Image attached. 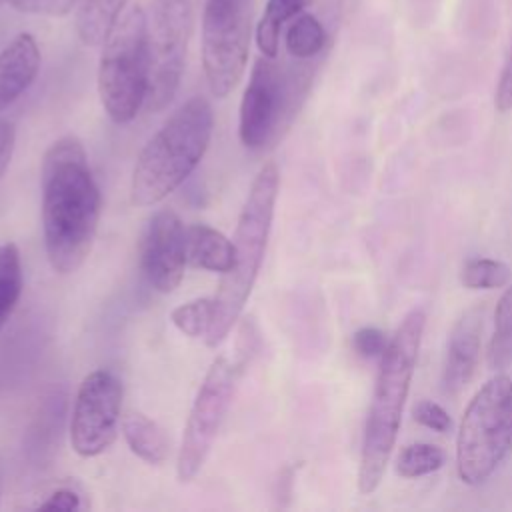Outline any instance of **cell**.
I'll return each instance as SVG.
<instances>
[{"label": "cell", "instance_id": "cell-28", "mask_svg": "<svg viewBox=\"0 0 512 512\" xmlns=\"http://www.w3.org/2000/svg\"><path fill=\"white\" fill-rule=\"evenodd\" d=\"M494 106L498 112L512 110V48L504 60V66L498 76L496 92H494Z\"/></svg>", "mask_w": 512, "mask_h": 512}, {"label": "cell", "instance_id": "cell-30", "mask_svg": "<svg viewBox=\"0 0 512 512\" xmlns=\"http://www.w3.org/2000/svg\"><path fill=\"white\" fill-rule=\"evenodd\" d=\"M16 308V304H12L6 296L0 294V328L4 326V322L8 320V316L12 314V310Z\"/></svg>", "mask_w": 512, "mask_h": 512}, {"label": "cell", "instance_id": "cell-26", "mask_svg": "<svg viewBox=\"0 0 512 512\" xmlns=\"http://www.w3.org/2000/svg\"><path fill=\"white\" fill-rule=\"evenodd\" d=\"M14 10L42 16H64L78 0H6Z\"/></svg>", "mask_w": 512, "mask_h": 512}, {"label": "cell", "instance_id": "cell-17", "mask_svg": "<svg viewBox=\"0 0 512 512\" xmlns=\"http://www.w3.org/2000/svg\"><path fill=\"white\" fill-rule=\"evenodd\" d=\"M126 2L128 0H84L76 18L80 40L86 46L104 44L110 30L120 20Z\"/></svg>", "mask_w": 512, "mask_h": 512}, {"label": "cell", "instance_id": "cell-21", "mask_svg": "<svg viewBox=\"0 0 512 512\" xmlns=\"http://www.w3.org/2000/svg\"><path fill=\"white\" fill-rule=\"evenodd\" d=\"M510 280V266L496 258H470L460 270V282L470 290H494L508 286Z\"/></svg>", "mask_w": 512, "mask_h": 512}, {"label": "cell", "instance_id": "cell-29", "mask_svg": "<svg viewBox=\"0 0 512 512\" xmlns=\"http://www.w3.org/2000/svg\"><path fill=\"white\" fill-rule=\"evenodd\" d=\"M14 142H16V130L14 124L8 120H0V178L6 172L12 152H14Z\"/></svg>", "mask_w": 512, "mask_h": 512}, {"label": "cell", "instance_id": "cell-5", "mask_svg": "<svg viewBox=\"0 0 512 512\" xmlns=\"http://www.w3.org/2000/svg\"><path fill=\"white\" fill-rule=\"evenodd\" d=\"M512 452V378L494 374L468 402L456 436V472L468 486L486 482Z\"/></svg>", "mask_w": 512, "mask_h": 512}, {"label": "cell", "instance_id": "cell-2", "mask_svg": "<svg viewBox=\"0 0 512 512\" xmlns=\"http://www.w3.org/2000/svg\"><path fill=\"white\" fill-rule=\"evenodd\" d=\"M424 328L426 312L422 308H412L402 318L380 358L362 436L358 466L360 494H372L384 478L402 424V412L416 370Z\"/></svg>", "mask_w": 512, "mask_h": 512}, {"label": "cell", "instance_id": "cell-31", "mask_svg": "<svg viewBox=\"0 0 512 512\" xmlns=\"http://www.w3.org/2000/svg\"><path fill=\"white\" fill-rule=\"evenodd\" d=\"M2 486H4V460L0 456V496H2Z\"/></svg>", "mask_w": 512, "mask_h": 512}, {"label": "cell", "instance_id": "cell-19", "mask_svg": "<svg viewBox=\"0 0 512 512\" xmlns=\"http://www.w3.org/2000/svg\"><path fill=\"white\" fill-rule=\"evenodd\" d=\"M488 364L502 372L512 364V284L500 296L494 310V332L488 346Z\"/></svg>", "mask_w": 512, "mask_h": 512}, {"label": "cell", "instance_id": "cell-11", "mask_svg": "<svg viewBox=\"0 0 512 512\" xmlns=\"http://www.w3.org/2000/svg\"><path fill=\"white\" fill-rule=\"evenodd\" d=\"M288 102V88L274 58L260 56L240 102L238 136L246 148H262L276 130Z\"/></svg>", "mask_w": 512, "mask_h": 512}, {"label": "cell", "instance_id": "cell-20", "mask_svg": "<svg viewBox=\"0 0 512 512\" xmlns=\"http://www.w3.org/2000/svg\"><path fill=\"white\" fill-rule=\"evenodd\" d=\"M286 50L298 60L314 58L326 44V30L312 14H300L286 30Z\"/></svg>", "mask_w": 512, "mask_h": 512}, {"label": "cell", "instance_id": "cell-23", "mask_svg": "<svg viewBox=\"0 0 512 512\" xmlns=\"http://www.w3.org/2000/svg\"><path fill=\"white\" fill-rule=\"evenodd\" d=\"M214 298H194L170 312L172 324L190 338H204L212 326Z\"/></svg>", "mask_w": 512, "mask_h": 512}, {"label": "cell", "instance_id": "cell-9", "mask_svg": "<svg viewBox=\"0 0 512 512\" xmlns=\"http://www.w3.org/2000/svg\"><path fill=\"white\" fill-rule=\"evenodd\" d=\"M236 380L238 366L226 356H218L210 364L184 426V436L176 460V476L180 482L194 480L202 470L220 424L230 408Z\"/></svg>", "mask_w": 512, "mask_h": 512}, {"label": "cell", "instance_id": "cell-12", "mask_svg": "<svg viewBox=\"0 0 512 512\" xmlns=\"http://www.w3.org/2000/svg\"><path fill=\"white\" fill-rule=\"evenodd\" d=\"M142 272L148 284L162 292H174L188 264L186 228L172 208H160L148 220L140 248Z\"/></svg>", "mask_w": 512, "mask_h": 512}, {"label": "cell", "instance_id": "cell-24", "mask_svg": "<svg viewBox=\"0 0 512 512\" xmlns=\"http://www.w3.org/2000/svg\"><path fill=\"white\" fill-rule=\"evenodd\" d=\"M412 418L420 426L434 432H448L452 428L450 414L438 402H432V400L416 402L412 408Z\"/></svg>", "mask_w": 512, "mask_h": 512}, {"label": "cell", "instance_id": "cell-25", "mask_svg": "<svg viewBox=\"0 0 512 512\" xmlns=\"http://www.w3.org/2000/svg\"><path fill=\"white\" fill-rule=\"evenodd\" d=\"M388 342L382 330L374 328V326H364L358 328L352 334V348L360 358L372 360V358H382L384 350H386Z\"/></svg>", "mask_w": 512, "mask_h": 512}, {"label": "cell", "instance_id": "cell-3", "mask_svg": "<svg viewBox=\"0 0 512 512\" xmlns=\"http://www.w3.org/2000/svg\"><path fill=\"white\" fill-rule=\"evenodd\" d=\"M214 128L212 106L204 96L180 104L142 148L130 180V200L154 206L172 194L200 164Z\"/></svg>", "mask_w": 512, "mask_h": 512}, {"label": "cell", "instance_id": "cell-27", "mask_svg": "<svg viewBox=\"0 0 512 512\" xmlns=\"http://www.w3.org/2000/svg\"><path fill=\"white\" fill-rule=\"evenodd\" d=\"M36 508L38 510H62V512L78 510V508H82V494L72 486H58V488L50 490L36 504Z\"/></svg>", "mask_w": 512, "mask_h": 512}, {"label": "cell", "instance_id": "cell-22", "mask_svg": "<svg viewBox=\"0 0 512 512\" xmlns=\"http://www.w3.org/2000/svg\"><path fill=\"white\" fill-rule=\"evenodd\" d=\"M446 462V454L440 446L428 442H414L402 448L396 458V472L402 478H420L440 470Z\"/></svg>", "mask_w": 512, "mask_h": 512}, {"label": "cell", "instance_id": "cell-15", "mask_svg": "<svg viewBox=\"0 0 512 512\" xmlns=\"http://www.w3.org/2000/svg\"><path fill=\"white\" fill-rule=\"evenodd\" d=\"M188 264L208 272L226 274L234 266V242L208 224L186 228Z\"/></svg>", "mask_w": 512, "mask_h": 512}, {"label": "cell", "instance_id": "cell-1", "mask_svg": "<svg viewBox=\"0 0 512 512\" xmlns=\"http://www.w3.org/2000/svg\"><path fill=\"white\" fill-rule=\"evenodd\" d=\"M42 232L54 272L72 274L88 258L100 220V190L76 136L58 138L42 158Z\"/></svg>", "mask_w": 512, "mask_h": 512}, {"label": "cell", "instance_id": "cell-14", "mask_svg": "<svg viewBox=\"0 0 512 512\" xmlns=\"http://www.w3.org/2000/svg\"><path fill=\"white\" fill-rule=\"evenodd\" d=\"M40 50L30 34H18L0 52V112L14 104L36 80Z\"/></svg>", "mask_w": 512, "mask_h": 512}, {"label": "cell", "instance_id": "cell-16", "mask_svg": "<svg viewBox=\"0 0 512 512\" xmlns=\"http://www.w3.org/2000/svg\"><path fill=\"white\" fill-rule=\"evenodd\" d=\"M128 448L146 464H162L170 454V440L164 428L138 410H130L120 422Z\"/></svg>", "mask_w": 512, "mask_h": 512}, {"label": "cell", "instance_id": "cell-10", "mask_svg": "<svg viewBox=\"0 0 512 512\" xmlns=\"http://www.w3.org/2000/svg\"><path fill=\"white\" fill-rule=\"evenodd\" d=\"M120 408L122 382L112 370L98 368L84 376L70 418V444L78 456L94 458L112 446Z\"/></svg>", "mask_w": 512, "mask_h": 512}, {"label": "cell", "instance_id": "cell-8", "mask_svg": "<svg viewBox=\"0 0 512 512\" xmlns=\"http://www.w3.org/2000/svg\"><path fill=\"white\" fill-rule=\"evenodd\" d=\"M192 34L190 0H154L148 22V94L152 112L164 110L178 92Z\"/></svg>", "mask_w": 512, "mask_h": 512}, {"label": "cell", "instance_id": "cell-13", "mask_svg": "<svg viewBox=\"0 0 512 512\" xmlns=\"http://www.w3.org/2000/svg\"><path fill=\"white\" fill-rule=\"evenodd\" d=\"M482 342V310H466L452 326L446 342L442 364V392L458 394L474 378L480 362Z\"/></svg>", "mask_w": 512, "mask_h": 512}, {"label": "cell", "instance_id": "cell-7", "mask_svg": "<svg viewBox=\"0 0 512 512\" xmlns=\"http://www.w3.org/2000/svg\"><path fill=\"white\" fill-rule=\"evenodd\" d=\"M250 0H206L202 12V66L214 96L240 82L250 50Z\"/></svg>", "mask_w": 512, "mask_h": 512}, {"label": "cell", "instance_id": "cell-18", "mask_svg": "<svg viewBox=\"0 0 512 512\" xmlns=\"http://www.w3.org/2000/svg\"><path fill=\"white\" fill-rule=\"evenodd\" d=\"M312 0H268L256 26V44L266 58H276L282 26L298 16Z\"/></svg>", "mask_w": 512, "mask_h": 512}, {"label": "cell", "instance_id": "cell-6", "mask_svg": "<svg viewBox=\"0 0 512 512\" xmlns=\"http://www.w3.org/2000/svg\"><path fill=\"white\" fill-rule=\"evenodd\" d=\"M100 102L116 124L136 118L148 94V18L140 8L124 14L102 44Z\"/></svg>", "mask_w": 512, "mask_h": 512}, {"label": "cell", "instance_id": "cell-4", "mask_svg": "<svg viewBox=\"0 0 512 512\" xmlns=\"http://www.w3.org/2000/svg\"><path fill=\"white\" fill-rule=\"evenodd\" d=\"M280 170L276 162H266L252 180L246 202L240 210L234 232V266L222 274L218 292L214 296V318L204 336L210 348H216L238 320L258 278L272 218L278 198Z\"/></svg>", "mask_w": 512, "mask_h": 512}]
</instances>
